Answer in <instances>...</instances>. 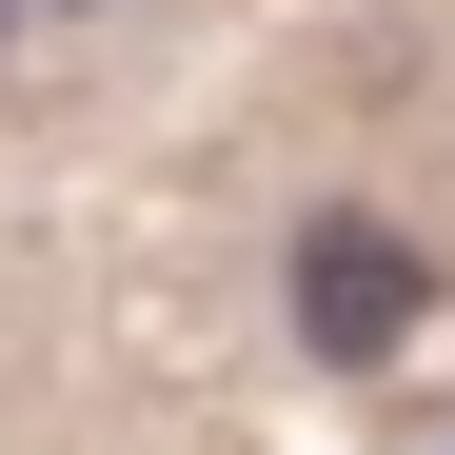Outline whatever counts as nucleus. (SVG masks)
Segmentation results:
<instances>
[{
    "instance_id": "1",
    "label": "nucleus",
    "mask_w": 455,
    "mask_h": 455,
    "mask_svg": "<svg viewBox=\"0 0 455 455\" xmlns=\"http://www.w3.org/2000/svg\"><path fill=\"white\" fill-rule=\"evenodd\" d=\"M416 317H435V258L396 218H317V238H297V337L317 356H396Z\"/></svg>"
},
{
    "instance_id": "2",
    "label": "nucleus",
    "mask_w": 455,
    "mask_h": 455,
    "mask_svg": "<svg viewBox=\"0 0 455 455\" xmlns=\"http://www.w3.org/2000/svg\"><path fill=\"white\" fill-rule=\"evenodd\" d=\"M0 20H20V0H0Z\"/></svg>"
}]
</instances>
